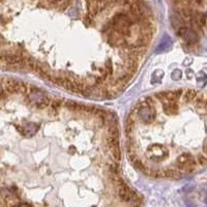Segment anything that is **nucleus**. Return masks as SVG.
Here are the masks:
<instances>
[{"label": "nucleus", "instance_id": "nucleus-1", "mask_svg": "<svg viewBox=\"0 0 207 207\" xmlns=\"http://www.w3.org/2000/svg\"><path fill=\"white\" fill-rule=\"evenodd\" d=\"M181 72H180V71H178V69H177V71H175V72H174V73H173V75H172V78H173V79L174 80H178V79H180V78H181Z\"/></svg>", "mask_w": 207, "mask_h": 207}]
</instances>
